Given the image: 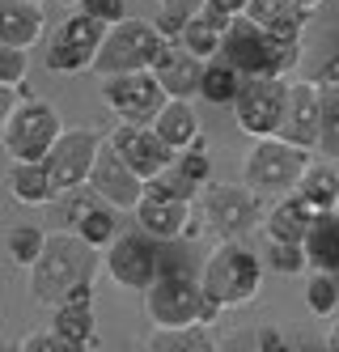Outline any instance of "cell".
<instances>
[{"label":"cell","instance_id":"cell-31","mask_svg":"<svg viewBox=\"0 0 339 352\" xmlns=\"http://www.w3.org/2000/svg\"><path fill=\"white\" fill-rule=\"evenodd\" d=\"M305 310L314 318H331L339 310V276L335 272H318L305 280Z\"/></svg>","mask_w":339,"mask_h":352},{"label":"cell","instance_id":"cell-17","mask_svg":"<svg viewBox=\"0 0 339 352\" xmlns=\"http://www.w3.org/2000/svg\"><path fill=\"white\" fill-rule=\"evenodd\" d=\"M51 331H56L68 348L89 352L98 348V314H94V280L76 285L56 310H51Z\"/></svg>","mask_w":339,"mask_h":352},{"label":"cell","instance_id":"cell-40","mask_svg":"<svg viewBox=\"0 0 339 352\" xmlns=\"http://www.w3.org/2000/svg\"><path fill=\"white\" fill-rule=\"evenodd\" d=\"M314 85H339V52H331V56L318 64V72H314Z\"/></svg>","mask_w":339,"mask_h":352},{"label":"cell","instance_id":"cell-41","mask_svg":"<svg viewBox=\"0 0 339 352\" xmlns=\"http://www.w3.org/2000/svg\"><path fill=\"white\" fill-rule=\"evenodd\" d=\"M254 344H259V352H280V348H284V336L276 331V327H259Z\"/></svg>","mask_w":339,"mask_h":352},{"label":"cell","instance_id":"cell-2","mask_svg":"<svg viewBox=\"0 0 339 352\" xmlns=\"http://www.w3.org/2000/svg\"><path fill=\"white\" fill-rule=\"evenodd\" d=\"M199 289L212 301H221L225 310L246 306V301H254L259 289H263V259H259L242 238H221V246L204 263Z\"/></svg>","mask_w":339,"mask_h":352},{"label":"cell","instance_id":"cell-11","mask_svg":"<svg viewBox=\"0 0 339 352\" xmlns=\"http://www.w3.org/2000/svg\"><path fill=\"white\" fill-rule=\"evenodd\" d=\"M162 272V250H157V238H149L144 230L136 234H115V242L107 246V276L119 285V289H136L144 293Z\"/></svg>","mask_w":339,"mask_h":352},{"label":"cell","instance_id":"cell-12","mask_svg":"<svg viewBox=\"0 0 339 352\" xmlns=\"http://www.w3.org/2000/svg\"><path fill=\"white\" fill-rule=\"evenodd\" d=\"M98 144H102V136H98L94 128H64V132H60V140L51 144L47 157H43L56 195H64V191H72V187H85V183H89Z\"/></svg>","mask_w":339,"mask_h":352},{"label":"cell","instance_id":"cell-25","mask_svg":"<svg viewBox=\"0 0 339 352\" xmlns=\"http://www.w3.org/2000/svg\"><path fill=\"white\" fill-rule=\"evenodd\" d=\"M246 17L254 26H263L272 38H301V26L309 13H301L293 0H250Z\"/></svg>","mask_w":339,"mask_h":352},{"label":"cell","instance_id":"cell-37","mask_svg":"<svg viewBox=\"0 0 339 352\" xmlns=\"http://www.w3.org/2000/svg\"><path fill=\"white\" fill-rule=\"evenodd\" d=\"M25 68H30V56H25V47H9L0 43V85H25Z\"/></svg>","mask_w":339,"mask_h":352},{"label":"cell","instance_id":"cell-20","mask_svg":"<svg viewBox=\"0 0 339 352\" xmlns=\"http://www.w3.org/2000/svg\"><path fill=\"white\" fill-rule=\"evenodd\" d=\"M314 217H318V208L293 187V191L276 195L272 212H263V234H267V242H305Z\"/></svg>","mask_w":339,"mask_h":352},{"label":"cell","instance_id":"cell-30","mask_svg":"<svg viewBox=\"0 0 339 352\" xmlns=\"http://www.w3.org/2000/svg\"><path fill=\"white\" fill-rule=\"evenodd\" d=\"M76 234H81L94 250H107L111 242H115V234H119V217H115V208L111 204H94L81 221L72 225Z\"/></svg>","mask_w":339,"mask_h":352},{"label":"cell","instance_id":"cell-32","mask_svg":"<svg viewBox=\"0 0 339 352\" xmlns=\"http://www.w3.org/2000/svg\"><path fill=\"white\" fill-rule=\"evenodd\" d=\"M5 246H9V259H13L17 267L30 272L34 259L43 255V246H47V234L39 230V225H13L9 238H5Z\"/></svg>","mask_w":339,"mask_h":352},{"label":"cell","instance_id":"cell-5","mask_svg":"<svg viewBox=\"0 0 339 352\" xmlns=\"http://www.w3.org/2000/svg\"><path fill=\"white\" fill-rule=\"evenodd\" d=\"M199 208H204V225L217 230L221 238H246L250 230L263 225V195L250 183H212L208 179L199 187Z\"/></svg>","mask_w":339,"mask_h":352},{"label":"cell","instance_id":"cell-16","mask_svg":"<svg viewBox=\"0 0 339 352\" xmlns=\"http://www.w3.org/2000/svg\"><path fill=\"white\" fill-rule=\"evenodd\" d=\"M111 144L119 148V157L136 170V179H144V183L174 162V148L153 132V123H119Z\"/></svg>","mask_w":339,"mask_h":352},{"label":"cell","instance_id":"cell-3","mask_svg":"<svg viewBox=\"0 0 339 352\" xmlns=\"http://www.w3.org/2000/svg\"><path fill=\"white\" fill-rule=\"evenodd\" d=\"M162 43L166 38L157 34L153 21L123 17V21H115V26H107L89 72H98V81L102 77H119V72H140V68L153 64V56L162 52Z\"/></svg>","mask_w":339,"mask_h":352},{"label":"cell","instance_id":"cell-9","mask_svg":"<svg viewBox=\"0 0 339 352\" xmlns=\"http://www.w3.org/2000/svg\"><path fill=\"white\" fill-rule=\"evenodd\" d=\"M102 102L119 115V123H153L166 107V89L153 77V68L119 72V77H102Z\"/></svg>","mask_w":339,"mask_h":352},{"label":"cell","instance_id":"cell-4","mask_svg":"<svg viewBox=\"0 0 339 352\" xmlns=\"http://www.w3.org/2000/svg\"><path fill=\"white\" fill-rule=\"evenodd\" d=\"M64 132V119L60 111L47 102V98H21L13 107V115L5 119V128H0V144H5V153L13 162H43L47 148L60 140Z\"/></svg>","mask_w":339,"mask_h":352},{"label":"cell","instance_id":"cell-8","mask_svg":"<svg viewBox=\"0 0 339 352\" xmlns=\"http://www.w3.org/2000/svg\"><path fill=\"white\" fill-rule=\"evenodd\" d=\"M284 94H289V77H246L238 98H233V123L254 140L276 136L284 115Z\"/></svg>","mask_w":339,"mask_h":352},{"label":"cell","instance_id":"cell-42","mask_svg":"<svg viewBox=\"0 0 339 352\" xmlns=\"http://www.w3.org/2000/svg\"><path fill=\"white\" fill-rule=\"evenodd\" d=\"M21 102V94L13 89V85H0V128H5V119L13 115V107Z\"/></svg>","mask_w":339,"mask_h":352},{"label":"cell","instance_id":"cell-46","mask_svg":"<svg viewBox=\"0 0 339 352\" xmlns=\"http://www.w3.org/2000/svg\"><path fill=\"white\" fill-rule=\"evenodd\" d=\"M60 5H81V0H60Z\"/></svg>","mask_w":339,"mask_h":352},{"label":"cell","instance_id":"cell-35","mask_svg":"<svg viewBox=\"0 0 339 352\" xmlns=\"http://www.w3.org/2000/svg\"><path fill=\"white\" fill-rule=\"evenodd\" d=\"M174 166L187 174L195 187H204L208 179H212V157H208V148H204V136H199L191 148H178V153H174Z\"/></svg>","mask_w":339,"mask_h":352},{"label":"cell","instance_id":"cell-39","mask_svg":"<svg viewBox=\"0 0 339 352\" xmlns=\"http://www.w3.org/2000/svg\"><path fill=\"white\" fill-rule=\"evenodd\" d=\"M17 352H76V348H68L56 331H30V336H21Z\"/></svg>","mask_w":339,"mask_h":352},{"label":"cell","instance_id":"cell-34","mask_svg":"<svg viewBox=\"0 0 339 352\" xmlns=\"http://www.w3.org/2000/svg\"><path fill=\"white\" fill-rule=\"evenodd\" d=\"M144 191H157V195H170V199H195V195H199V187H195L174 162H170L162 174H153V179L144 183Z\"/></svg>","mask_w":339,"mask_h":352},{"label":"cell","instance_id":"cell-1","mask_svg":"<svg viewBox=\"0 0 339 352\" xmlns=\"http://www.w3.org/2000/svg\"><path fill=\"white\" fill-rule=\"evenodd\" d=\"M94 272H98V250L76 230H56V234H47L43 255L30 267V297L39 306L56 310L76 285L94 280Z\"/></svg>","mask_w":339,"mask_h":352},{"label":"cell","instance_id":"cell-38","mask_svg":"<svg viewBox=\"0 0 339 352\" xmlns=\"http://www.w3.org/2000/svg\"><path fill=\"white\" fill-rule=\"evenodd\" d=\"M81 13L98 17L102 26H115V21L127 17V0H81Z\"/></svg>","mask_w":339,"mask_h":352},{"label":"cell","instance_id":"cell-22","mask_svg":"<svg viewBox=\"0 0 339 352\" xmlns=\"http://www.w3.org/2000/svg\"><path fill=\"white\" fill-rule=\"evenodd\" d=\"M47 30L43 0H0V43L34 47Z\"/></svg>","mask_w":339,"mask_h":352},{"label":"cell","instance_id":"cell-21","mask_svg":"<svg viewBox=\"0 0 339 352\" xmlns=\"http://www.w3.org/2000/svg\"><path fill=\"white\" fill-rule=\"evenodd\" d=\"M229 21H233V17H225L221 9L208 5V0H199V9L187 17V26H182L178 43L187 47L191 56L212 60V56H221V38H225V30H229Z\"/></svg>","mask_w":339,"mask_h":352},{"label":"cell","instance_id":"cell-47","mask_svg":"<svg viewBox=\"0 0 339 352\" xmlns=\"http://www.w3.org/2000/svg\"><path fill=\"white\" fill-rule=\"evenodd\" d=\"M0 352H5V336H0Z\"/></svg>","mask_w":339,"mask_h":352},{"label":"cell","instance_id":"cell-19","mask_svg":"<svg viewBox=\"0 0 339 352\" xmlns=\"http://www.w3.org/2000/svg\"><path fill=\"white\" fill-rule=\"evenodd\" d=\"M153 77L162 81L166 98H195L199 94V77H204V60L191 56L178 38H166L162 52L153 56Z\"/></svg>","mask_w":339,"mask_h":352},{"label":"cell","instance_id":"cell-29","mask_svg":"<svg viewBox=\"0 0 339 352\" xmlns=\"http://www.w3.org/2000/svg\"><path fill=\"white\" fill-rule=\"evenodd\" d=\"M297 191H301L318 212L339 208V166H331V162H309V170L301 174Z\"/></svg>","mask_w":339,"mask_h":352},{"label":"cell","instance_id":"cell-45","mask_svg":"<svg viewBox=\"0 0 339 352\" xmlns=\"http://www.w3.org/2000/svg\"><path fill=\"white\" fill-rule=\"evenodd\" d=\"M293 5H297L301 13H314V9H322V0H293Z\"/></svg>","mask_w":339,"mask_h":352},{"label":"cell","instance_id":"cell-27","mask_svg":"<svg viewBox=\"0 0 339 352\" xmlns=\"http://www.w3.org/2000/svg\"><path fill=\"white\" fill-rule=\"evenodd\" d=\"M242 72L233 68V64H225L221 56H212V60H204V77H199V98L204 102H212V107H233V98H238V89H242Z\"/></svg>","mask_w":339,"mask_h":352},{"label":"cell","instance_id":"cell-18","mask_svg":"<svg viewBox=\"0 0 339 352\" xmlns=\"http://www.w3.org/2000/svg\"><path fill=\"white\" fill-rule=\"evenodd\" d=\"M136 225L157 238V242H174V238H191L199 225L191 217V199H170L157 191H144L140 204H136Z\"/></svg>","mask_w":339,"mask_h":352},{"label":"cell","instance_id":"cell-15","mask_svg":"<svg viewBox=\"0 0 339 352\" xmlns=\"http://www.w3.org/2000/svg\"><path fill=\"white\" fill-rule=\"evenodd\" d=\"M221 60L233 64L242 77H272V34L238 13L221 38Z\"/></svg>","mask_w":339,"mask_h":352},{"label":"cell","instance_id":"cell-33","mask_svg":"<svg viewBox=\"0 0 339 352\" xmlns=\"http://www.w3.org/2000/svg\"><path fill=\"white\" fill-rule=\"evenodd\" d=\"M322 98V132H318V153L339 162V85H318Z\"/></svg>","mask_w":339,"mask_h":352},{"label":"cell","instance_id":"cell-44","mask_svg":"<svg viewBox=\"0 0 339 352\" xmlns=\"http://www.w3.org/2000/svg\"><path fill=\"white\" fill-rule=\"evenodd\" d=\"M327 352H339V318L331 322V331H327Z\"/></svg>","mask_w":339,"mask_h":352},{"label":"cell","instance_id":"cell-28","mask_svg":"<svg viewBox=\"0 0 339 352\" xmlns=\"http://www.w3.org/2000/svg\"><path fill=\"white\" fill-rule=\"evenodd\" d=\"M149 352H217L208 327L187 322V327H153V336L144 340Z\"/></svg>","mask_w":339,"mask_h":352},{"label":"cell","instance_id":"cell-23","mask_svg":"<svg viewBox=\"0 0 339 352\" xmlns=\"http://www.w3.org/2000/svg\"><path fill=\"white\" fill-rule=\"evenodd\" d=\"M153 132H157L174 153L178 148H191L199 140V115L191 107V98H166V107L153 119Z\"/></svg>","mask_w":339,"mask_h":352},{"label":"cell","instance_id":"cell-14","mask_svg":"<svg viewBox=\"0 0 339 352\" xmlns=\"http://www.w3.org/2000/svg\"><path fill=\"white\" fill-rule=\"evenodd\" d=\"M318 132H322V98L314 81H289V94H284V115L276 136L289 140L297 148H314L318 153Z\"/></svg>","mask_w":339,"mask_h":352},{"label":"cell","instance_id":"cell-24","mask_svg":"<svg viewBox=\"0 0 339 352\" xmlns=\"http://www.w3.org/2000/svg\"><path fill=\"white\" fill-rule=\"evenodd\" d=\"M301 246H305L309 267H318V272H335V276H339V208L318 212Z\"/></svg>","mask_w":339,"mask_h":352},{"label":"cell","instance_id":"cell-36","mask_svg":"<svg viewBox=\"0 0 339 352\" xmlns=\"http://www.w3.org/2000/svg\"><path fill=\"white\" fill-rule=\"evenodd\" d=\"M267 263H272V272H280V276H301V272L309 267L305 246H301V242H272Z\"/></svg>","mask_w":339,"mask_h":352},{"label":"cell","instance_id":"cell-6","mask_svg":"<svg viewBox=\"0 0 339 352\" xmlns=\"http://www.w3.org/2000/svg\"><path fill=\"white\" fill-rule=\"evenodd\" d=\"M309 162H314V148H297L280 136H263L254 140L250 157L242 166V183H250L259 195H284L301 183Z\"/></svg>","mask_w":339,"mask_h":352},{"label":"cell","instance_id":"cell-7","mask_svg":"<svg viewBox=\"0 0 339 352\" xmlns=\"http://www.w3.org/2000/svg\"><path fill=\"white\" fill-rule=\"evenodd\" d=\"M199 301H204V289L195 276L187 272H170L162 267L157 280L144 289V310L153 318V327H187V322H199Z\"/></svg>","mask_w":339,"mask_h":352},{"label":"cell","instance_id":"cell-13","mask_svg":"<svg viewBox=\"0 0 339 352\" xmlns=\"http://www.w3.org/2000/svg\"><path fill=\"white\" fill-rule=\"evenodd\" d=\"M89 187L102 204H111L115 212H136L140 195H144V179H136V170L119 157V148L111 144V136L98 144V157L89 170Z\"/></svg>","mask_w":339,"mask_h":352},{"label":"cell","instance_id":"cell-10","mask_svg":"<svg viewBox=\"0 0 339 352\" xmlns=\"http://www.w3.org/2000/svg\"><path fill=\"white\" fill-rule=\"evenodd\" d=\"M102 34H107V26H102L98 17L89 13H72L60 21V30L51 34L47 43V68L51 72H60V77H72V72H85L98 56V47H102Z\"/></svg>","mask_w":339,"mask_h":352},{"label":"cell","instance_id":"cell-43","mask_svg":"<svg viewBox=\"0 0 339 352\" xmlns=\"http://www.w3.org/2000/svg\"><path fill=\"white\" fill-rule=\"evenodd\" d=\"M208 5H212V9H221L225 17H238V13H246V5H250V0H208Z\"/></svg>","mask_w":339,"mask_h":352},{"label":"cell","instance_id":"cell-26","mask_svg":"<svg viewBox=\"0 0 339 352\" xmlns=\"http://www.w3.org/2000/svg\"><path fill=\"white\" fill-rule=\"evenodd\" d=\"M9 187H13V199H21V204H30V208L56 199V187H51V174H47L43 162H13Z\"/></svg>","mask_w":339,"mask_h":352}]
</instances>
